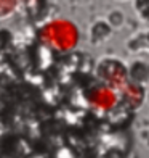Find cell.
<instances>
[{
  "label": "cell",
  "instance_id": "2",
  "mask_svg": "<svg viewBox=\"0 0 149 158\" xmlns=\"http://www.w3.org/2000/svg\"><path fill=\"white\" fill-rule=\"evenodd\" d=\"M116 102L114 94L109 89H99L93 94V103L98 106H103V108H111Z\"/></svg>",
  "mask_w": 149,
  "mask_h": 158
},
{
  "label": "cell",
  "instance_id": "1",
  "mask_svg": "<svg viewBox=\"0 0 149 158\" xmlns=\"http://www.w3.org/2000/svg\"><path fill=\"white\" fill-rule=\"evenodd\" d=\"M75 29L69 21H52V24H48L45 27V40L48 44H52L53 47L59 50H69L75 44Z\"/></svg>",
  "mask_w": 149,
  "mask_h": 158
}]
</instances>
